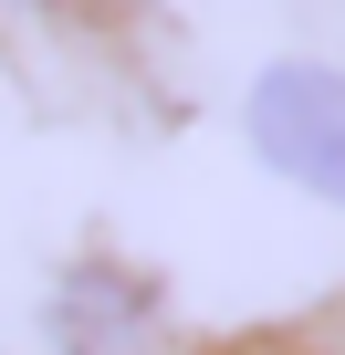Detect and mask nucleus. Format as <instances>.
<instances>
[{"instance_id":"f257e3e1","label":"nucleus","mask_w":345,"mask_h":355,"mask_svg":"<svg viewBox=\"0 0 345 355\" xmlns=\"http://www.w3.org/2000/svg\"><path fill=\"white\" fill-rule=\"evenodd\" d=\"M251 136H262V157L283 178H303L314 199H345V73H314V63L262 73Z\"/></svg>"}]
</instances>
